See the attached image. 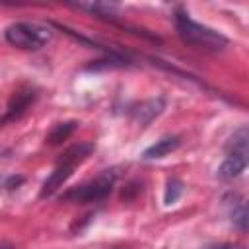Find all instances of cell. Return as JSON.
Instances as JSON below:
<instances>
[{
  "instance_id": "ba28073f",
  "label": "cell",
  "mask_w": 249,
  "mask_h": 249,
  "mask_svg": "<svg viewBox=\"0 0 249 249\" xmlns=\"http://www.w3.org/2000/svg\"><path fill=\"white\" fill-rule=\"evenodd\" d=\"M247 167V156H237V154H228V158L222 161L218 167V177L222 181H231L239 177Z\"/></svg>"
},
{
  "instance_id": "30bf717a",
  "label": "cell",
  "mask_w": 249,
  "mask_h": 249,
  "mask_svg": "<svg viewBox=\"0 0 249 249\" xmlns=\"http://www.w3.org/2000/svg\"><path fill=\"white\" fill-rule=\"evenodd\" d=\"M76 126H78V123L76 121H66V123H58V124H54L53 126V130L49 132V136H47V142L49 144H60V142H64L74 130H76Z\"/></svg>"
},
{
  "instance_id": "6da1fadb",
  "label": "cell",
  "mask_w": 249,
  "mask_h": 249,
  "mask_svg": "<svg viewBox=\"0 0 249 249\" xmlns=\"http://www.w3.org/2000/svg\"><path fill=\"white\" fill-rule=\"evenodd\" d=\"M175 29H177L179 39L185 45L198 49V51H204V53H212V54L222 53L230 43L228 37L222 35L220 31L193 21L191 16L181 8L175 12Z\"/></svg>"
},
{
  "instance_id": "7a4b0ae2",
  "label": "cell",
  "mask_w": 249,
  "mask_h": 249,
  "mask_svg": "<svg viewBox=\"0 0 249 249\" xmlns=\"http://www.w3.org/2000/svg\"><path fill=\"white\" fill-rule=\"evenodd\" d=\"M93 150H95V146H93L91 142H80V144L68 148V150L62 154V158H60V161L56 163V167L53 169V173L43 181V187H41L39 196H41V198H47V196H51L56 189H60V187L66 183V179L72 175L74 167H76L78 163H82Z\"/></svg>"
},
{
  "instance_id": "5b68a950",
  "label": "cell",
  "mask_w": 249,
  "mask_h": 249,
  "mask_svg": "<svg viewBox=\"0 0 249 249\" xmlns=\"http://www.w3.org/2000/svg\"><path fill=\"white\" fill-rule=\"evenodd\" d=\"M165 109V99L163 97H152V99H146L142 103H138L132 111H130V117L136 124L140 126H146L150 124L154 119H158Z\"/></svg>"
},
{
  "instance_id": "3957f363",
  "label": "cell",
  "mask_w": 249,
  "mask_h": 249,
  "mask_svg": "<svg viewBox=\"0 0 249 249\" xmlns=\"http://www.w3.org/2000/svg\"><path fill=\"white\" fill-rule=\"evenodd\" d=\"M4 37L12 47H18L23 51H37L51 41L53 31L39 23L18 21V23H12L6 27Z\"/></svg>"
},
{
  "instance_id": "8fae6325",
  "label": "cell",
  "mask_w": 249,
  "mask_h": 249,
  "mask_svg": "<svg viewBox=\"0 0 249 249\" xmlns=\"http://www.w3.org/2000/svg\"><path fill=\"white\" fill-rule=\"evenodd\" d=\"M230 216H231V222H233V226H235V228H239L241 231H245V230H247L249 212H247V204H245L243 200H239V202H235V204H233V208H231Z\"/></svg>"
},
{
  "instance_id": "7c38bea8",
  "label": "cell",
  "mask_w": 249,
  "mask_h": 249,
  "mask_svg": "<svg viewBox=\"0 0 249 249\" xmlns=\"http://www.w3.org/2000/svg\"><path fill=\"white\" fill-rule=\"evenodd\" d=\"M183 195V183L179 179H169L167 185H165V193H163V204L165 206H171L175 204Z\"/></svg>"
},
{
  "instance_id": "2e32d148",
  "label": "cell",
  "mask_w": 249,
  "mask_h": 249,
  "mask_svg": "<svg viewBox=\"0 0 249 249\" xmlns=\"http://www.w3.org/2000/svg\"><path fill=\"white\" fill-rule=\"evenodd\" d=\"M2 183H4V181H2V179H0V187H2Z\"/></svg>"
},
{
  "instance_id": "9c48e42d",
  "label": "cell",
  "mask_w": 249,
  "mask_h": 249,
  "mask_svg": "<svg viewBox=\"0 0 249 249\" xmlns=\"http://www.w3.org/2000/svg\"><path fill=\"white\" fill-rule=\"evenodd\" d=\"M247 140H249L247 126H239L230 136V140L226 144V152L228 154H237V156H247Z\"/></svg>"
},
{
  "instance_id": "52a82bcc",
  "label": "cell",
  "mask_w": 249,
  "mask_h": 249,
  "mask_svg": "<svg viewBox=\"0 0 249 249\" xmlns=\"http://www.w3.org/2000/svg\"><path fill=\"white\" fill-rule=\"evenodd\" d=\"M179 144H181V138L179 136H175V134L173 136H163V138L156 140V144L148 146L144 150L142 158L144 160H160V158H165L171 152H175L179 148Z\"/></svg>"
},
{
  "instance_id": "277c9868",
  "label": "cell",
  "mask_w": 249,
  "mask_h": 249,
  "mask_svg": "<svg viewBox=\"0 0 249 249\" xmlns=\"http://www.w3.org/2000/svg\"><path fill=\"white\" fill-rule=\"evenodd\" d=\"M113 185H115V171L107 169V171L99 173L95 179L86 181V183H82L78 187H72L60 198L66 200V202H80V204L97 202V200H103L105 196H109Z\"/></svg>"
},
{
  "instance_id": "5bb4252c",
  "label": "cell",
  "mask_w": 249,
  "mask_h": 249,
  "mask_svg": "<svg viewBox=\"0 0 249 249\" xmlns=\"http://www.w3.org/2000/svg\"><path fill=\"white\" fill-rule=\"evenodd\" d=\"M202 249H241V247L235 243H214V245H206Z\"/></svg>"
},
{
  "instance_id": "8992f818",
  "label": "cell",
  "mask_w": 249,
  "mask_h": 249,
  "mask_svg": "<svg viewBox=\"0 0 249 249\" xmlns=\"http://www.w3.org/2000/svg\"><path fill=\"white\" fill-rule=\"evenodd\" d=\"M33 101H35V89H31V88H21V89H18V91L12 95L10 103H8L6 115L2 117L4 124L10 123V121H18V119L29 109V105H31Z\"/></svg>"
},
{
  "instance_id": "4fadbf2b",
  "label": "cell",
  "mask_w": 249,
  "mask_h": 249,
  "mask_svg": "<svg viewBox=\"0 0 249 249\" xmlns=\"http://www.w3.org/2000/svg\"><path fill=\"white\" fill-rule=\"evenodd\" d=\"M21 183H23V177H21V175H12V177H8V179H6V183H4V185L12 191V189H18Z\"/></svg>"
},
{
  "instance_id": "9a60e30c",
  "label": "cell",
  "mask_w": 249,
  "mask_h": 249,
  "mask_svg": "<svg viewBox=\"0 0 249 249\" xmlns=\"http://www.w3.org/2000/svg\"><path fill=\"white\" fill-rule=\"evenodd\" d=\"M0 249H16V247H14V245H8V243H2Z\"/></svg>"
}]
</instances>
